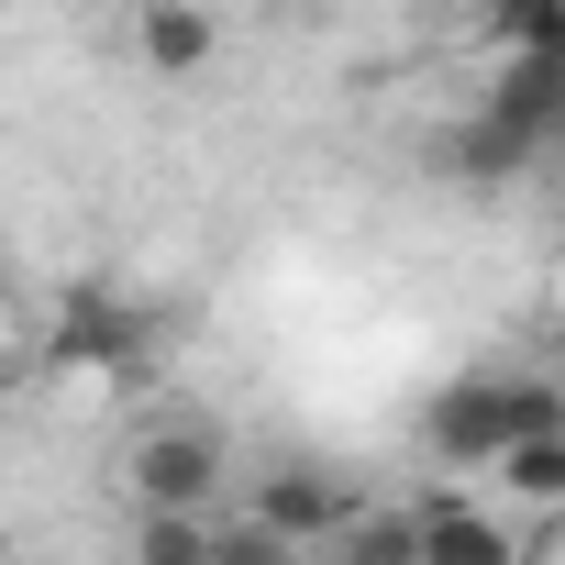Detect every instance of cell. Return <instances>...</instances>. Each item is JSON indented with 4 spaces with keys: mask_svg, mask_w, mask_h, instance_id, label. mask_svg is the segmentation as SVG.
<instances>
[{
    "mask_svg": "<svg viewBox=\"0 0 565 565\" xmlns=\"http://www.w3.org/2000/svg\"><path fill=\"white\" fill-rule=\"evenodd\" d=\"M122 499L134 510H233V444L211 422H145L122 444Z\"/></svg>",
    "mask_w": 565,
    "mask_h": 565,
    "instance_id": "cell-1",
    "label": "cell"
},
{
    "mask_svg": "<svg viewBox=\"0 0 565 565\" xmlns=\"http://www.w3.org/2000/svg\"><path fill=\"white\" fill-rule=\"evenodd\" d=\"M344 510H355V488H344V477H322V466H266V477H255V499H244V521H255V532H277L289 554H300V543H333V532H344Z\"/></svg>",
    "mask_w": 565,
    "mask_h": 565,
    "instance_id": "cell-2",
    "label": "cell"
},
{
    "mask_svg": "<svg viewBox=\"0 0 565 565\" xmlns=\"http://www.w3.org/2000/svg\"><path fill=\"white\" fill-rule=\"evenodd\" d=\"M411 554H422V565H510V521L477 510L466 488H433V499L411 510Z\"/></svg>",
    "mask_w": 565,
    "mask_h": 565,
    "instance_id": "cell-3",
    "label": "cell"
},
{
    "mask_svg": "<svg viewBox=\"0 0 565 565\" xmlns=\"http://www.w3.org/2000/svg\"><path fill=\"white\" fill-rule=\"evenodd\" d=\"M510 444V377H455L433 399V455L444 466H488Z\"/></svg>",
    "mask_w": 565,
    "mask_h": 565,
    "instance_id": "cell-4",
    "label": "cell"
},
{
    "mask_svg": "<svg viewBox=\"0 0 565 565\" xmlns=\"http://www.w3.org/2000/svg\"><path fill=\"white\" fill-rule=\"evenodd\" d=\"M488 111H499L521 145H554V122H565V56H510L499 89H488Z\"/></svg>",
    "mask_w": 565,
    "mask_h": 565,
    "instance_id": "cell-5",
    "label": "cell"
},
{
    "mask_svg": "<svg viewBox=\"0 0 565 565\" xmlns=\"http://www.w3.org/2000/svg\"><path fill=\"white\" fill-rule=\"evenodd\" d=\"M134 34H145V67H156V78H200V67L222 56V23L200 12V0H145Z\"/></svg>",
    "mask_w": 565,
    "mask_h": 565,
    "instance_id": "cell-6",
    "label": "cell"
},
{
    "mask_svg": "<svg viewBox=\"0 0 565 565\" xmlns=\"http://www.w3.org/2000/svg\"><path fill=\"white\" fill-rule=\"evenodd\" d=\"M211 521L222 510H134L122 521V565H211Z\"/></svg>",
    "mask_w": 565,
    "mask_h": 565,
    "instance_id": "cell-7",
    "label": "cell"
},
{
    "mask_svg": "<svg viewBox=\"0 0 565 565\" xmlns=\"http://www.w3.org/2000/svg\"><path fill=\"white\" fill-rule=\"evenodd\" d=\"M488 466H499V488H510L521 510H554V499H565V433H521V444H499Z\"/></svg>",
    "mask_w": 565,
    "mask_h": 565,
    "instance_id": "cell-8",
    "label": "cell"
},
{
    "mask_svg": "<svg viewBox=\"0 0 565 565\" xmlns=\"http://www.w3.org/2000/svg\"><path fill=\"white\" fill-rule=\"evenodd\" d=\"M499 56H565V0H477Z\"/></svg>",
    "mask_w": 565,
    "mask_h": 565,
    "instance_id": "cell-9",
    "label": "cell"
},
{
    "mask_svg": "<svg viewBox=\"0 0 565 565\" xmlns=\"http://www.w3.org/2000/svg\"><path fill=\"white\" fill-rule=\"evenodd\" d=\"M333 554H344V565H422V554H411V510H366V499L344 510Z\"/></svg>",
    "mask_w": 565,
    "mask_h": 565,
    "instance_id": "cell-10",
    "label": "cell"
},
{
    "mask_svg": "<svg viewBox=\"0 0 565 565\" xmlns=\"http://www.w3.org/2000/svg\"><path fill=\"white\" fill-rule=\"evenodd\" d=\"M444 156H455V167H466V178H510V167H532V156H543V145H521V134H510V122H499V111H477V122H466V134H455V145H444Z\"/></svg>",
    "mask_w": 565,
    "mask_h": 565,
    "instance_id": "cell-11",
    "label": "cell"
},
{
    "mask_svg": "<svg viewBox=\"0 0 565 565\" xmlns=\"http://www.w3.org/2000/svg\"><path fill=\"white\" fill-rule=\"evenodd\" d=\"M67 355H78V366H111V355H134V311H111V300H78V311H67Z\"/></svg>",
    "mask_w": 565,
    "mask_h": 565,
    "instance_id": "cell-12",
    "label": "cell"
},
{
    "mask_svg": "<svg viewBox=\"0 0 565 565\" xmlns=\"http://www.w3.org/2000/svg\"><path fill=\"white\" fill-rule=\"evenodd\" d=\"M433 12H477V0H433Z\"/></svg>",
    "mask_w": 565,
    "mask_h": 565,
    "instance_id": "cell-13",
    "label": "cell"
},
{
    "mask_svg": "<svg viewBox=\"0 0 565 565\" xmlns=\"http://www.w3.org/2000/svg\"><path fill=\"white\" fill-rule=\"evenodd\" d=\"M0 565H12V554H0Z\"/></svg>",
    "mask_w": 565,
    "mask_h": 565,
    "instance_id": "cell-14",
    "label": "cell"
}]
</instances>
